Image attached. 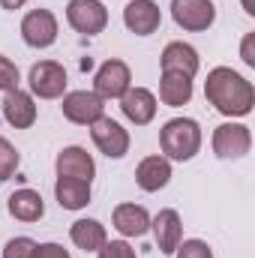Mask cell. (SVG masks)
Segmentation results:
<instances>
[{
	"instance_id": "obj_2",
	"label": "cell",
	"mask_w": 255,
	"mask_h": 258,
	"mask_svg": "<svg viewBox=\"0 0 255 258\" xmlns=\"http://www.w3.org/2000/svg\"><path fill=\"white\" fill-rule=\"evenodd\" d=\"M159 147L168 159H177V162H186L198 153L201 147V126L192 120V117H174L168 120L162 132H159Z\"/></svg>"
},
{
	"instance_id": "obj_3",
	"label": "cell",
	"mask_w": 255,
	"mask_h": 258,
	"mask_svg": "<svg viewBox=\"0 0 255 258\" xmlns=\"http://www.w3.org/2000/svg\"><path fill=\"white\" fill-rule=\"evenodd\" d=\"M66 21L75 33H84V36H96L105 30L108 24V9L99 3V0H69L66 6Z\"/></svg>"
},
{
	"instance_id": "obj_30",
	"label": "cell",
	"mask_w": 255,
	"mask_h": 258,
	"mask_svg": "<svg viewBox=\"0 0 255 258\" xmlns=\"http://www.w3.org/2000/svg\"><path fill=\"white\" fill-rule=\"evenodd\" d=\"M24 3H27V0H0V6H3V9H21Z\"/></svg>"
},
{
	"instance_id": "obj_1",
	"label": "cell",
	"mask_w": 255,
	"mask_h": 258,
	"mask_svg": "<svg viewBox=\"0 0 255 258\" xmlns=\"http://www.w3.org/2000/svg\"><path fill=\"white\" fill-rule=\"evenodd\" d=\"M204 96L225 117H246L255 105L252 84L243 75H237L234 69H228V66H216V69L207 72Z\"/></svg>"
},
{
	"instance_id": "obj_19",
	"label": "cell",
	"mask_w": 255,
	"mask_h": 258,
	"mask_svg": "<svg viewBox=\"0 0 255 258\" xmlns=\"http://www.w3.org/2000/svg\"><path fill=\"white\" fill-rule=\"evenodd\" d=\"M114 228L123 237H141L150 231V213L141 204H117L114 207Z\"/></svg>"
},
{
	"instance_id": "obj_12",
	"label": "cell",
	"mask_w": 255,
	"mask_h": 258,
	"mask_svg": "<svg viewBox=\"0 0 255 258\" xmlns=\"http://www.w3.org/2000/svg\"><path fill=\"white\" fill-rule=\"evenodd\" d=\"M150 228H153V237H156L159 252H162V255H174V249H177L180 240H183V222H180V213L171 210V207H165V210L156 213V219L150 222Z\"/></svg>"
},
{
	"instance_id": "obj_7",
	"label": "cell",
	"mask_w": 255,
	"mask_h": 258,
	"mask_svg": "<svg viewBox=\"0 0 255 258\" xmlns=\"http://www.w3.org/2000/svg\"><path fill=\"white\" fill-rule=\"evenodd\" d=\"M90 135L99 153H105L108 159H123L129 153V132L111 117H99L96 123H90Z\"/></svg>"
},
{
	"instance_id": "obj_11",
	"label": "cell",
	"mask_w": 255,
	"mask_h": 258,
	"mask_svg": "<svg viewBox=\"0 0 255 258\" xmlns=\"http://www.w3.org/2000/svg\"><path fill=\"white\" fill-rule=\"evenodd\" d=\"M123 24L135 36H150L162 24V12L153 0H129L123 9Z\"/></svg>"
},
{
	"instance_id": "obj_26",
	"label": "cell",
	"mask_w": 255,
	"mask_h": 258,
	"mask_svg": "<svg viewBox=\"0 0 255 258\" xmlns=\"http://www.w3.org/2000/svg\"><path fill=\"white\" fill-rule=\"evenodd\" d=\"M174 252H177V258H213L210 246L204 240H180V246Z\"/></svg>"
},
{
	"instance_id": "obj_22",
	"label": "cell",
	"mask_w": 255,
	"mask_h": 258,
	"mask_svg": "<svg viewBox=\"0 0 255 258\" xmlns=\"http://www.w3.org/2000/svg\"><path fill=\"white\" fill-rule=\"evenodd\" d=\"M69 237H72V243H75L78 249H84V252H99V246L105 243V228H102L96 219H78V222H72Z\"/></svg>"
},
{
	"instance_id": "obj_4",
	"label": "cell",
	"mask_w": 255,
	"mask_h": 258,
	"mask_svg": "<svg viewBox=\"0 0 255 258\" xmlns=\"http://www.w3.org/2000/svg\"><path fill=\"white\" fill-rule=\"evenodd\" d=\"M171 18L177 27L201 33L216 21V6L210 0H171Z\"/></svg>"
},
{
	"instance_id": "obj_5",
	"label": "cell",
	"mask_w": 255,
	"mask_h": 258,
	"mask_svg": "<svg viewBox=\"0 0 255 258\" xmlns=\"http://www.w3.org/2000/svg\"><path fill=\"white\" fill-rule=\"evenodd\" d=\"M63 117L78 126H90L99 117H105V102L93 90H72L63 96Z\"/></svg>"
},
{
	"instance_id": "obj_6",
	"label": "cell",
	"mask_w": 255,
	"mask_h": 258,
	"mask_svg": "<svg viewBox=\"0 0 255 258\" xmlns=\"http://www.w3.org/2000/svg\"><path fill=\"white\" fill-rule=\"evenodd\" d=\"M252 147L249 126L243 123H222L213 132V153L219 159H243Z\"/></svg>"
},
{
	"instance_id": "obj_25",
	"label": "cell",
	"mask_w": 255,
	"mask_h": 258,
	"mask_svg": "<svg viewBox=\"0 0 255 258\" xmlns=\"http://www.w3.org/2000/svg\"><path fill=\"white\" fill-rule=\"evenodd\" d=\"M0 90L9 93V90H18V66L12 63L9 57L0 54Z\"/></svg>"
},
{
	"instance_id": "obj_10",
	"label": "cell",
	"mask_w": 255,
	"mask_h": 258,
	"mask_svg": "<svg viewBox=\"0 0 255 258\" xmlns=\"http://www.w3.org/2000/svg\"><path fill=\"white\" fill-rule=\"evenodd\" d=\"M129 66L123 60H105V63L96 69V78H93V93L102 96V99H120L129 90Z\"/></svg>"
},
{
	"instance_id": "obj_24",
	"label": "cell",
	"mask_w": 255,
	"mask_h": 258,
	"mask_svg": "<svg viewBox=\"0 0 255 258\" xmlns=\"http://www.w3.org/2000/svg\"><path fill=\"white\" fill-rule=\"evenodd\" d=\"M36 243L30 237H12L6 246H3V258H33Z\"/></svg>"
},
{
	"instance_id": "obj_17",
	"label": "cell",
	"mask_w": 255,
	"mask_h": 258,
	"mask_svg": "<svg viewBox=\"0 0 255 258\" xmlns=\"http://www.w3.org/2000/svg\"><path fill=\"white\" fill-rule=\"evenodd\" d=\"M162 72H180L186 78H195L198 72V51L186 42H168L162 51Z\"/></svg>"
},
{
	"instance_id": "obj_8",
	"label": "cell",
	"mask_w": 255,
	"mask_h": 258,
	"mask_svg": "<svg viewBox=\"0 0 255 258\" xmlns=\"http://www.w3.org/2000/svg\"><path fill=\"white\" fill-rule=\"evenodd\" d=\"M27 81L39 99H57L66 90V69L54 60H39V63H33Z\"/></svg>"
},
{
	"instance_id": "obj_9",
	"label": "cell",
	"mask_w": 255,
	"mask_h": 258,
	"mask_svg": "<svg viewBox=\"0 0 255 258\" xmlns=\"http://www.w3.org/2000/svg\"><path fill=\"white\" fill-rule=\"evenodd\" d=\"M21 36L30 48H48L57 39V18L48 9H33L21 21Z\"/></svg>"
},
{
	"instance_id": "obj_15",
	"label": "cell",
	"mask_w": 255,
	"mask_h": 258,
	"mask_svg": "<svg viewBox=\"0 0 255 258\" xmlns=\"http://www.w3.org/2000/svg\"><path fill=\"white\" fill-rule=\"evenodd\" d=\"M3 117L6 123L15 129H30L36 123V105H33V96L24 93V90H9L6 99H3Z\"/></svg>"
},
{
	"instance_id": "obj_16",
	"label": "cell",
	"mask_w": 255,
	"mask_h": 258,
	"mask_svg": "<svg viewBox=\"0 0 255 258\" xmlns=\"http://www.w3.org/2000/svg\"><path fill=\"white\" fill-rule=\"evenodd\" d=\"M168 180H171V162L165 156H147L135 168V183L144 192H159L162 186H168Z\"/></svg>"
},
{
	"instance_id": "obj_20",
	"label": "cell",
	"mask_w": 255,
	"mask_h": 258,
	"mask_svg": "<svg viewBox=\"0 0 255 258\" xmlns=\"http://www.w3.org/2000/svg\"><path fill=\"white\" fill-rule=\"evenodd\" d=\"M159 99L171 108H180L192 99V78L180 75V72H162L159 81Z\"/></svg>"
},
{
	"instance_id": "obj_31",
	"label": "cell",
	"mask_w": 255,
	"mask_h": 258,
	"mask_svg": "<svg viewBox=\"0 0 255 258\" xmlns=\"http://www.w3.org/2000/svg\"><path fill=\"white\" fill-rule=\"evenodd\" d=\"M243 9H246L249 15H255V6H252V0H243Z\"/></svg>"
},
{
	"instance_id": "obj_14",
	"label": "cell",
	"mask_w": 255,
	"mask_h": 258,
	"mask_svg": "<svg viewBox=\"0 0 255 258\" xmlns=\"http://www.w3.org/2000/svg\"><path fill=\"white\" fill-rule=\"evenodd\" d=\"M93 174H96V165L84 147H63L57 153V177H75V180L90 183Z\"/></svg>"
},
{
	"instance_id": "obj_28",
	"label": "cell",
	"mask_w": 255,
	"mask_h": 258,
	"mask_svg": "<svg viewBox=\"0 0 255 258\" xmlns=\"http://www.w3.org/2000/svg\"><path fill=\"white\" fill-rule=\"evenodd\" d=\"M33 258H69V252L60 243H42V246L33 249Z\"/></svg>"
},
{
	"instance_id": "obj_27",
	"label": "cell",
	"mask_w": 255,
	"mask_h": 258,
	"mask_svg": "<svg viewBox=\"0 0 255 258\" xmlns=\"http://www.w3.org/2000/svg\"><path fill=\"white\" fill-rule=\"evenodd\" d=\"M99 258H135V249L129 246L126 240H105L99 246Z\"/></svg>"
},
{
	"instance_id": "obj_13",
	"label": "cell",
	"mask_w": 255,
	"mask_h": 258,
	"mask_svg": "<svg viewBox=\"0 0 255 258\" xmlns=\"http://www.w3.org/2000/svg\"><path fill=\"white\" fill-rule=\"evenodd\" d=\"M120 108L135 126H147L156 117V96L147 87H129L120 96Z\"/></svg>"
},
{
	"instance_id": "obj_29",
	"label": "cell",
	"mask_w": 255,
	"mask_h": 258,
	"mask_svg": "<svg viewBox=\"0 0 255 258\" xmlns=\"http://www.w3.org/2000/svg\"><path fill=\"white\" fill-rule=\"evenodd\" d=\"M252 42H255V36H252V33H246V39H243V48H240V54H243V63H246V66H255Z\"/></svg>"
},
{
	"instance_id": "obj_23",
	"label": "cell",
	"mask_w": 255,
	"mask_h": 258,
	"mask_svg": "<svg viewBox=\"0 0 255 258\" xmlns=\"http://www.w3.org/2000/svg\"><path fill=\"white\" fill-rule=\"evenodd\" d=\"M15 171H18V150L6 138H0V183L9 180Z\"/></svg>"
},
{
	"instance_id": "obj_21",
	"label": "cell",
	"mask_w": 255,
	"mask_h": 258,
	"mask_svg": "<svg viewBox=\"0 0 255 258\" xmlns=\"http://www.w3.org/2000/svg\"><path fill=\"white\" fill-rule=\"evenodd\" d=\"M54 195H57L63 210H81V207L90 204V183L75 180V177H57Z\"/></svg>"
},
{
	"instance_id": "obj_18",
	"label": "cell",
	"mask_w": 255,
	"mask_h": 258,
	"mask_svg": "<svg viewBox=\"0 0 255 258\" xmlns=\"http://www.w3.org/2000/svg\"><path fill=\"white\" fill-rule=\"evenodd\" d=\"M6 210L18 222H39L42 213H45V201H42V195L33 192V189H18V192L9 195Z\"/></svg>"
}]
</instances>
